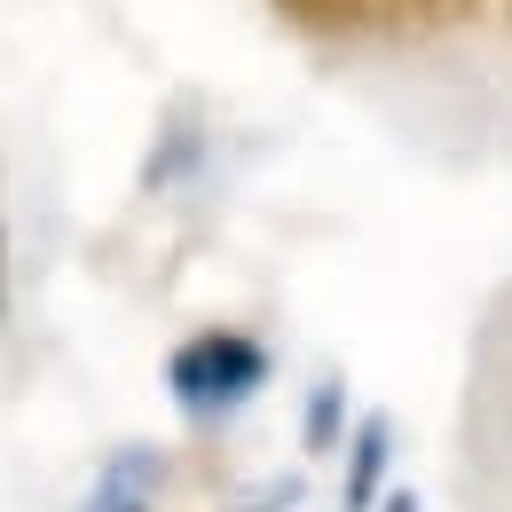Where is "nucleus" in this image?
Returning <instances> with one entry per match:
<instances>
[{"instance_id":"6","label":"nucleus","mask_w":512,"mask_h":512,"mask_svg":"<svg viewBox=\"0 0 512 512\" xmlns=\"http://www.w3.org/2000/svg\"><path fill=\"white\" fill-rule=\"evenodd\" d=\"M0 316H8V237H0Z\"/></svg>"},{"instance_id":"2","label":"nucleus","mask_w":512,"mask_h":512,"mask_svg":"<svg viewBox=\"0 0 512 512\" xmlns=\"http://www.w3.org/2000/svg\"><path fill=\"white\" fill-rule=\"evenodd\" d=\"M150 489H158V457H150V449H127V457H111V473H103V489L87 497V512H150Z\"/></svg>"},{"instance_id":"4","label":"nucleus","mask_w":512,"mask_h":512,"mask_svg":"<svg viewBox=\"0 0 512 512\" xmlns=\"http://www.w3.org/2000/svg\"><path fill=\"white\" fill-rule=\"evenodd\" d=\"M379 473H386V418H371V426H363V442H355V465H347V512H371Z\"/></svg>"},{"instance_id":"3","label":"nucleus","mask_w":512,"mask_h":512,"mask_svg":"<svg viewBox=\"0 0 512 512\" xmlns=\"http://www.w3.org/2000/svg\"><path fill=\"white\" fill-rule=\"evenodd\" d=\"M308 24H410V16H434L449 0H292Z\"/></svg>"},{"instance_id":"5","label":"nucleus","mask_w":512,"mask_h":512,"mask_svg":"<svg viewBox=\"0 0 512 512\" xmlns=\"http://www.w3.org/2000/svg\"><path fill=\"white\" fill-rule=\"evenodd\" d=\"M331 426H339V386H331V379H323L316 386V402H308V442H331Z\"/></svg>"},{"instance_id":"1","label":"nucleus","mask_w":512,"mask_h":512,"mask_svg":"<svg viewBox=\"0 0 512 512\" xmlns=\"http://www.w3.org/2000/svg\"><path fill=\"white\" fill-rule=\"evenodd\" d=\"M260 386H268V347L253 331H197V339H182L166 355V394L190 410L197 426L245 410Z\"/></svg>"}]
</instances>
